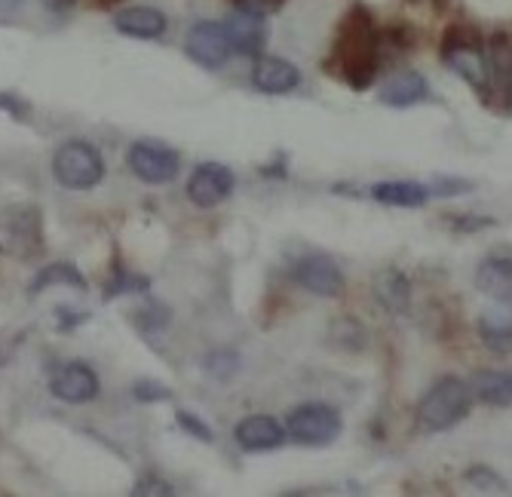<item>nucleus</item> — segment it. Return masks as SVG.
I'll use <instances>...</instances> for the list:
<instances>
[{"mask_svg": "<svg viewBox=\"0 0 512 497\" xmlns=\"http://www.w3.org/2000/svg\"><path fill=\"white\" fill-rule=\"evenodd\" d=\"M381 62L384 59H381V40H378L375 16H371L365 7H353L335 31L329 68L338 77H344L350 89L362 93V89H368L378 80Z\"/></svg>", "mask_w": 512, "mask_h": 497, "instance_id": "f257e3e1", "label": "nucleus"}, {"mask_svg": "<svg viewBox=\"0 0 512 497\" xmlns=\"http://www.w3.org/2000/svg\"><path fill=\"white\" fill-rule=\"evenodd\" d=\"M442 62L467 80V86L476 96L488 99L491 96V62L482 53V34L479 28L457 22L445 31L442 37Z\"/></svg>", "mask_w": 512, "mask_h": 497, "instance_id": "f03ea898", "label": "nucleus"}, {"mask_svg": "<svg viewBox=\"0 0 512 497\" xmlns=\"http://www.w3.org/2000/svg\"><path fill=\"white\" fill-rule=\"evenodd\" d=\"M473 387L460 378H442L436 381L427 396L417 405V421L427 433H445L457 427L473 409Z\"/></svg>", "mask_w": 512, "mask_h": 497, "instance_id": "7ed1b4c3", "label": "nucleus"}, {"mask_svg": "<svg viewBox=\"0 0 512 497\" xmlns=\"http://www.w3.org/2000/svg\"><path fill=\"white\" fill-rule=\"evenodd\" d=\"M43 252V218L37 206L0 209V255L13 261H34Z\"/></svg>", "mask_w": 512, "mask_h": 497, "instance_id": "20e7f679", "label": "nucleus"}, {"mask_svg": "<svg viewBox=\"0 0 512 497\" xmlns=\"http://www.w3.org/2000/svg\"><path fill=\"white\" fill-rule=\"evenodd\" d=\"M53 175L68 191H89L105 178V160L96 145L89 142H65L53 154Z\"/></svg>", "mask_w": 512, "mask_h": 497, "instance_id": "39448f33", "label": "nucleus"}, {"mask_svg": "<svg viewBox=\"0 0 512 497\" xmlns=\"http://www.w3.org/2000/svg\"><path fill=\"white\" fill-rule=\"evenodd\" d=\"M341 430H344L341 415L332 405H322V402L298 405L286 418V436H292L298 445H313V448L329 445L341 436Z\"/></svg>", "mask_w": 512, "mask_h": 497, "instance_id": "423d86ee", "label": "nucleus"}, {"mask_svg": "<svg viewBox=\"0 0 512 497\" xmlns=\"http://www.w3.org/2000/svg\"><path fill=\"white\" fill-rule=\"evenodd\" d=\"M126 166L142 178L145 185H169L181 169V157L175 148L163 142H132L126 154Z\"/></svg>", "mask_w": 512, "mask_h": 497, "instance_id": "0eeeda50", "label": "nucleus"}, {"mask_svg": "<svg viewBox=\"0 0 512 497\" xmlns=\"http://www.w3.org/2000/svg\"><path fill=\"white\" fill-rule=\"evenodd\" d=\"M292 280L319 295V298H338L344 292V274L341 267L322 252H310V255H301L295 264H292Z\"/></svg>", "mask_w": 512, "mask_h": 497, "instance_id": "6e6552de", "label": "nucleus"}, {"mask_svg": "<svg viewBox=\"0 0 512 497\" xmlns=\"http://www.w3.org/2000/svg\"><path fill=\"white\" fill-rule=\"evenodd\" d=\"M184 53L191 56V62H197L200 68H221L234 47H230V37H227V28L221 22H197L191 31H188V40H184Z\"/></svg>", "mask_w": 512, "mask_h": 497, "instance_id": "1a4fd4ad", "label": "nucleus"}, {"mask_svg": "<svg viewBox=\"0 0 512 497\" xmlns=\"http://www.w3.org/2000/svg\"><path fill=\"white\" fill-rule=\"evenodd\" d=\"M234 172L224 163H200L188 178V200L200 209H212L234 194Z\"/></svg>", "mask_w": 512, "mask_h": 497, "instance_id": "9d476101", "label": "nucleus"}, {"mask_svg": "<svg viewBox=\"0 0 512 497\" xmlns=\"http://www.w3.org/2000/svg\"><path fill=\"white\" fill-rule=\"evenodd\" d=\"M50 390L56 399H62L68 405H86L99 396L102 384H99V375L92 372L86 363H68L53 375Z\"/></svg>", "mask_w": 512, "mask_h": 497, "instance_id": "9b49d317", "label": "nucleus"}, {"mask_svg": "<svg viewBox=\"0 0 512 497\" xmlns=\"http://www.w3.org/2000/svg\"><path fill=\"white\" fill-rule=\"evenodd\" d=\"M378 99L387 108H411V105H421L430 99V83L424 80V74H417L411 68L393 71L381 89H378Z\"/></svg>", "mask_w": 512, "mask_h": 497, "instance_id": "f8f14e48", "label": "nucleus"}, {"mask_svg": "<svg viewBox=\"0 0 512 497\" xmlns=\"http://www.w3.org/2000/svg\"><path fill=\"white\" fill-rule=\"evenodd\" d=\"M234 439L243 451L255 455V451H270L286 442V427L270 415H249L237 424Z\"/></svg>", "mask_w": 512, "mask_h": 497, "instance_id": "ddd939ff", "label": "nucleus"}, {"mask_svg": "<svg viewBox=\"0 0 512 497\" xmlns=\"http://www.w3.org/2000/svg\"><path fill=\"white\" fill-rule=\"evenodd\" d=\"M252 83L267 96H286L292 89H298L301 83V71L286 62V59H276V56H258L255 68H252Z\"/></svg>", "mask_w": 512, "mask_h": 497, "instance_id": "4468645a", "label": "nucleus"}, {"mask_svg": "<svg viewBox=\"0 0 512 497\" xmlns=\"http://www.w3.org/2000/svg\"><path fill=\"white\" fill-rule=\"evenodd\" d=\"M371 295H375V301L387 313L402 316L411 307V280L402 274L399 267H384L371 277Z\"/></svg>", "mask_w": 512, "mask_h": 497, "instance_id": "2eb2a0df", "label": "nucleus"}, {"mask_svg": "<svg viewBox=\"0 0 512 497\" xmlns=\"http://www.w3.org/2000/svg\"><path fill=\"white\" fill-rule=\"evenodd\" d=\"M227 37H230V47H234L237 56H252L258 59L264 43H267V25H264V16H252V13H243L237 10L234 16L227 19Z\"/></svg>", "mask_w": 512, "mask_h": 497, "instance_id": "dca6fc26", "label": "nucleus"}, {"mask_svg": "<svg viewBox=\"0 0 512 497\" xmlns=\"http://www.w3.org/2000/svg\"><path fill=\"white\" fill-rule=\"evenodd\" d=\"M114 28L126 37H135V40H157L166 34L169 22L154 7H126L114 16Z\"/></svg>", "mask_w": 512, "mask_h": 497, "instance_id": "f3484780", "label": "nucleus"}, {"mask_svg": "<svg viewBox=\"0 0 512 497\" xmlns=\"http://www.w3.org/2000/svg\"><path fill=\"white\" fill-rule=\"evenodd\" d=\"M476 286L482 295L509 304L512 301V258L506 255H488L476 270Z\"/></svg>", "mask_w": 512, "mask_h": 497, "instance_id": "a211bd4d", "label": "nucleus"}, {"mask_svg": "<svg viewBox=\"0 0 512 497\" xmlns=\"http://www.w3.org/2000/svg\"><path fill=\"white\" fill-rule=\"evenodd\" d=\"M371 197L384 206H396V209H421L430 200V188L417 185V182H381L371 188Z\"/></svg>", "mask_w": 512, "mask_h": 497, "instance_id": "6ab92c4d", "label": "nucleus"}, {"mask_svg": "<svg viewBox=\"0 0 512 497\" xmlns=\"http://www.w3.org/2000/svg\"><path fill=\"white\" fill-rule=\"evenodd\" d=\"M470 387L473 396L491 409H509L512 405V372H479Z\"/></svg>", "mask_w": 512, "mask_h": 497, "instance_id": "aec40b11", "label": "nucleus"}, {"mask_svg": "<svg viewBox=\"0 0 512 497\" xmlns=\"http://www.w3.org/2000/svg\"><path fill=\"white\" fill-rule=\"evenodd\" d=\"M479 338L488 353L512 356V313H485L479 316Z\"/></svg>", "mask_w": 512, "mask_h": 497, "instance_id": "412c9836", "label": "nucleus"}, {"mask_svg": "<svg viewBox=\"0 0 512 497\" xmlns=\"http://www.w3.org/2000/svg\"><path fill=\"white\" fill-rule=\"evenodd\" d=\"M50 286H71V289H86V277L71 264V261H59V264H46L37 270V277L28 286V295H40Z\"/></svg>", "mask_w": 512, "mask_h": 497, "instance_id": "4be33fe9", "label": "nucleus"}, {"mask_svg": "<svg viewBox=\"0 0 512 497\" xmlns=\"http://www.w3.org/2000/svg\"><path fill=\"white\" fill-rule=\"evenodd\" d=\"M148 286L151 283L145 277H135L123 264H114V277H111V283L105 289V298L111 301V298H120V295H129V292H148Z\"/></svg>", "mask_w": 512, "mask_h": 497, "instance_id": "5701e85b", "label": "nucleus"}, {"mask_svg": "<svg viewBox=\"0 0 512 497\" xmlns=\"http://www.w3.org/2000/svg\"><path fill=\"white\" fill-rule=\"evenodd\" d=\"M332 341L344 350H362L365 347V329L353 320V316H341L332 323Z\"/></svg>", "mask_w": 512, "mask_h": 497, "instance_id": "b1692460", "label": "nucleus"}, {"mask_svg": "<svg viewBox=\"0 0 512 497\" xmlns=\"http://www.w3.org/2000/svg\"><path fill=\"white\" fill-rule=\"evenodd\" d=\"M135 326L142 329L145 335H154V332H160V329L169 326V310H166L163 304L151 301L145 310H138V313H135Z\"/></svg>", "mask_w": 512, "mask_h": 497, "instance_id": "393cba45", "label": "nucleus"}, {"mask_svg": "<svg viewBox=\"0 0 512 497\" xmlns=\"http://www.w3.org/2000/svg\"><path fill=\"white\" fill-rule=\"evenodd\" d=\"M448 218V228L457 234H479L485 228H494V218H479V215H445Z\"/></svg>", "mask_w": 512, "mask_h": 497, "instance_id": "a878e982", "label": "nucleus"}, {"mask_svg": "<svg viewBox=\"0 0 512 497\" xmlns=\"http://www.w3.org/2000/svg\"><path fill=\"white\" fill-rule=\"evenodd\" d=\"M467 479L470 485H476L479 491H491V494H500V491H506V482L497 476V473H491L488 467H473V470H467Z\"/></svg>", "mask_w": 512, "mask_h": 497, "instance_id": "bb28decb", "label": "nucleus"}, {"mask_svg": "<svg viewBox=\"0 0 512 497\" xmlns=\"http://www.w3.org/2000/svg\"><path fill=\"white\" fill-rule=\"evenodd\" d=\"M132 396L138 402H169L172 390L157 384V381H138V384H132Z\"/></svg>", "mask_w": 512, "mask_h": 497, "instance_id": "cd10ccee", "label": "nucleus"}, {"mask_svg": "<svg viewBox=\"0 0 512 497\" xmlns=\"http://www.w3.org/2000/svg\"><path fill=\"white\" fill-rule=\"evenodd\" d=\"M175 421H178V427H181L184 433H191V436H194V439H200V442H212V439H215L212 427H209V424H203L194 412H178V415H175Z\"/></svg>", "mask_w": 512, "mask_h": 497, "instance_id": "c85d7f7f", "label": "nucleus"}, {"mask_svg": "<svg viewBox=\"0 0 512 497\" xmlns=\"http://www.w3.org/2000/svg\"><path fill=\"white\" fill-rule=\"evenodd\" d=\"M491 68L503 77L506 71H512V43L506 37H497L491 47Z\"/></svg>", "mask_w": 512, "mask_h": 497, "instance_id": "c756f323", "label": "nucleus"}, {"mask_svg": "<svg viewBox=\"0 0 512 497\" xmlns=\"http://www.w3.org/2000/svg\"><path fill=\"white\" fill-rule=\"evenodd\" d=\"M0 111L13 114V120H28L31 117V105L22 96H10V93H0Z\"/></svg>", "mask_w": 512, "mask_h": 497, "instance_id": "7c9ffc66", "label": "nucleus"}, {"mask_svg": "<svg viewBox=\"0 0 512 497\" xmlns=\"http://www.w3.org/2000/svg\"><path fill=\"white\" fill-rule=\"evenodd\" d=\"M206 366H209V372H212V375H218V378H230V375L237 372V356L218 353V356H209V359H206Z\"/></svg>", "mask_w": 512, "mask_h": 497, "instance_id": "2f4dec72", "label": "nucleus"}, {"mask_svg": "<svg viewBox=\"0 0 512 497\" xmlns=\"http://www.w3.org/2000/svg\"><path fill=\"white\" fill-rule=\"evenodd\" d=\"M460 191H470V182H460V178H439L436 188H430V194H436V197H457Z\"/></svg>", "mask_w": 512, "mask_h": 497, "instance_id": "473e14b6", "label": "nucleus"}, {"mask_svg": "<svg viewBox=\"0 0 512 497\" xmlns=\"http://www.w3.org/2000/svg\"><path fill=\"white\" fill-rule=\"evenodd\" d=\"M132 494H138V497H142V494H175V488L172 485H166L163 479H142V482H135V488H132Z\"/></svg>", "mask_w": 512, "mask_h": 497, "instance_id": "72a5a7b5", "label": "nucleus"}, {"mask_svg": "<svg viewBox=\"0 0 512 497\" xmlns=\"http://www.w3.org/2000/svg\"><path fill=\"white\" fill-rule=\"evenodd\" d=\"M74 4H77V0H43V7L53 10V13H68Z\"/></svg>", "mask_w": 512, "mask_h": 497, "instance_id": "f704fd0d", "label": "nucleus"}, {"mask_svg": "<svg viewBox=\"0 0 512 497\" xmlns=\"http://www.w3.org/2000/svg\"><path fill=\"white\" fill-rule=\"evenodd\" d=\"M503 86H506V99H509V105H512V71L503 74Z\"/></svg>", "mask_w": 512, "mask_h": 497, "instance_id": "c9c22d12", "label": "nucleus"}, {"mask_svg": "<svg viewBox=\"0 0 512 497\" xmlns=\"http://www.w3.org/2000/svg\"><path fill=\"white\" fill-rule=\"evenodd\" d=\"M433 4H436V7H439V10H445V7H448V4H451V0H433Z\"/></svg>", "mask_w": 512, "mask_h": 497, "instance_id": "e433bc0d", "label": "nucleus"}, {"mask_svg": "<svg viewBox=\"0 0 512 497\" xmlns=\"http://www.w3.org/2000/svg\"><path fill=\"white\" fill-rule=\"evenodd\" d=\"M105 4H108V0H105Z\"/></svg>", "mask_w": 512, "mask_h": 497, "instance_id": "4c0bfd02", "label": "nucleus"}]
</instances>
